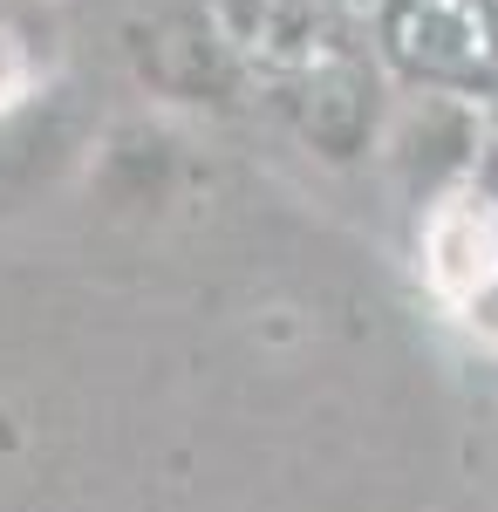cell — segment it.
Masks as SVG:
<instances>
[{
	"label": "cell",
	"instance_id": "obj_8",
	"mask_svg": "<svg viewBox=\"0 0 498 512\" xmlns=\"http://www.w3.org/2000/svg\"><path fill=\"white\" fill-rule=\"evenodd\" d=\"M41 89V48L14 21H0V117H14Z\"/></svg>",
	"mask_w": 498,
	"mask_h": 512
},
{
	"label": "cell",
	"instance_id": "obj_2",
	"mask_svg": "<svg viewBox=\"0 0 498 512\" xmlns=\"http://www.w3.org/2000/svg\"><path fill=\"white\" fill-rule=\"evenodd\" d=\"M369 41L403 89L498 103V0H376Z\"/></svg>",
	"mask_w": 498,
	"mask_h": 512
},
{
	"label": "cell",
	"instance_id": "obj_7",
	"mask_svg": "<svg viewBox=\"0 0 498 512\" xmlns=\"http://www.w3.org/2000/svg\"><path fill=\"white\" fill-rule=\"evenodd\" d=\"M171 137L157 130V123H123L110 130V144H103V164H96V185L116 198V205H151L164 192V178H171Z\"/></svg>",
	"mask_w": 498,
	"mask_h": 512
},
{
	"label": "cell",
	"instance_id": "obj_6",
	"mask_svg": "<svg viewBox=\"0 0 498 512\" xmlns=\"http://www.w3.org/2000/svg\"><path fill=\"white\" fill-rule=\"evenodd\" d=\"M423 287L458 321L498 287V212L478 192H458L423 212Z\"/></svg>",
	"mask_w": 498,
	"mask_h": 512
},
{
	"label": "cell",
	"instance_id": "obj_4",
	"mask_svg": "<svg viewBox=\"0 0 498 512\" xmlns=\"http://www.w3.org/2000/svg\"><path fill=\"white\" fill-rule=\"evenodd\" d=\"M485 137H492L485 103H464V96H444V89H403L383 123V158L396 164L410 198L430 212L444 198L471 192Z\"/></svg>",
	"mask_w": 498,
	"mask_h": 512
},
{
	"label": "cell",
	"instance_id": "obj_3",
	"mask_svg": "<svg viewBox=\"0 0 498 512\" xmlns=\"http://www.w3.org/2000/svg\"><path fill=\"white\" fill-rule=\"evenodd\" d=\"M273 103L287 110L294 137L321 164H362L369 151H383V123H389V76L376 62V48H335L314 69L273 82Z\"/></svg>",
	"mask_w": 498,
	"mask_h": 512
},
{
	"label": "cell",
	"instance_id": "obj_1",
	"mask_svg": "<svg viewBox=\"0 0 498 512\" xmlns=\"http://www.w3.org/2000/svg\"><path fill=\"white\" fill-rule=\"evenodd\" d=\"M116 55L130 82L164 110H212L226 117L246 96V62L226 41L212 0H137L116 21Z\"/></svg>",
	"mask_w": 498,
	"mask_h": 512
},
{
	"label": "cell",
	"instance_id": "obj_9",
	"mask_svg": "<svg viewBox=\"0 0 498 512\" xmlns=\"http://www.w3.org/2000/svg\"><path fill=\"white\" fill-rule=\"evenodd\" d=\"M471 192H478V198H485V205L498 212V130L485 137V158H478V178H471Z\"/></svg>",
	"mask_w": 498,
	"mask_h": 512
},
{
	"label": "cell",
	"instance_id": "obj_5",
	"mask_svg": "<svg viewBox=\"0 0 498 512\" xmlns=\"http://www.w3.org/2000/svg\"><path fill=\"white\" fill-rule=\"evenodd\" d=\"M212 14H219L226 41L239 48V62L260 69L267 82L301 76L321 55L355 41L348 21L335 7H321V0H212Z\"/></svg>",
	"mask_w": 498,
	"mask_h": 512
},
{
	"label": "cell",
	"instance_id": "obj_10",
	"mask_svg": "<svg viewBox=\"0 0 498 512\" xmlns=\"http://www.w3.org/2000/svg\"><path fill=\"white\" fill-rule=\"evenodd\" d=\"M321 7H335L342 21H355V14H376V0H321Z\"/></svg>",
	"mask_w": 498,
	"mask_h": 512
}]
</instances>
